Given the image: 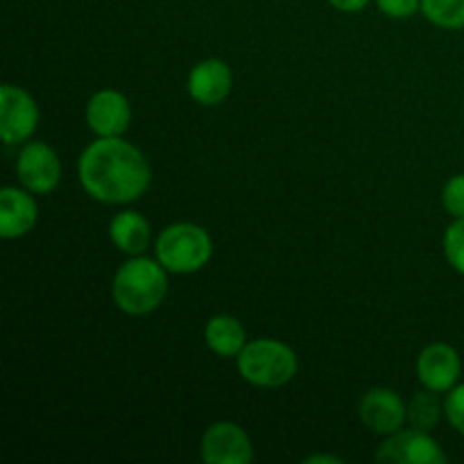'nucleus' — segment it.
<instances>
[{
	"mask_svg": "<svg viewBox=\"0 0 464 464\" xmlns=\"http://www.w3.org/2000/svg\"><path fill=\"white\" fill-rule=\"evenodd\" d=\"M444 412H447V420L458 433L464 435V383L456 385L453 392H449L447 403H444Z\"/></svg>",
	"mask_w": 464,
	"mask_h": 464,
	"instance_id": "20",
	"label": "nucleus"
},
{
	"mask_svg": "<svg viewBox=\"0 0 464 464\" xmlns=\"http://www.w3.org/2000/svg\"><path fill=\"white\" fill-rule=\"evenodd\" d=\"M442 202L453 218H464V175H456L447 181Z\"/></svg>",
	"mask_w": 464,
	"mask_h": 464,
	"instance_id": "19",
	"label": "nucleus"
},
{
	"mask_svg": "<svg viewBox=\"0 0 464 464\" xmlns=\"http://www.w3.org/2000/svg\"><path fill=\"white\" fill-rule=\"evenodd\" d=\"M39 125V107L27 91L3 84L0 89V136L5 143L30 139Z\"/></svg>",
	"mask_w": 464,
	"mask_h": 464,
	"instance_id": "6",
	"label": "nucleus"
},
{
	"mask_svg": "<svg viewBox=\"0 0 464 464\" xmlns=\"http://www.w3.org/2000/svg\"><path fill=\"white\" fill-rule=\"evenodd\" d=\"M166 267L152 258L136 256L122 263L113 279V299L127 315H148L161 306L168 293Z\"/></svg>",
	"mask_w": 464,
	"mask_h": 464,
	"instance_id": "2",
	"label": "nucleus"
},
{
	"mask_svg": "<svg viewBox=\"0 0 464 464\" xmlns=\"http://www.w3.org/2000/svg\"><path fill=\"white\" fill-rule=\"evenodd\" d=\"M238 370L256 388H281L297 374V356L279 340H254L238 353Z\"/></svg>",
	"mask_w": 464,
	"mask_h": 464,
	"instance_id": "3",
	"label": "nucleus"
},
{
	"mask_svg": "<svg viewBox=\"0 0 464 464\" xmlns=\"http://www.w3.org/2000/svg\"><path fill=\"white\" fill-rule=\"evenodd\" d=\"M362 424L379 435H392L403 429L408 420V408L403 406L401 397L388 388H374L361 399L358 406Z\"/></svg>",
	"mask_w": 464,
	"mask_h": 464,
	"instance_id": "9",
	"label": "nucleus"
},
{
	"mask_svg": "<svg viewBox=\"0 0 464 464\" xmlns=\"http://www.w3.org/2000/svg\"><path fill=\"white\" fill-rule=\"evenodd\" d=\"M444 254L453 270L464 275V218H458L444 234Z\"/></svg>",
	"mask_w": 464,
	"mask_h": 464,
	"instance_id": "18",
	"label": "nucleus"
},
{
	"mask_svg": "<svg viewBox=\"0 0 464 464\" xmlns=\"http://www.w3.org/2000/svg\"><path fill=\"white\" fill-rule=\"evenodd\" d=\"M329 3L340 12H361L370 0H329Z\"/></svg>",
	"mask_w": 464,
	"mask_h": 464,
	"instance_id": "22",
	"label": "nucleus"
},
{
	"mask_svg": "<svg viewBox=\"0 0 464 464\" xmlns=\"http://www.w3.org/2000/svg\"><path fill=\"white\" fill-rule=\"evenodd\" d=\"M421 12L444 30H462L464 27V0H421Z\"/></svg>",
	"mask_w": 464,
	"mask_h": 464,
	"instance_id": "17",
	"label": "nucleus"
},
{
	"mask_svg": "<svg viewBox=\"0 0 464 464\" xmlns=\"http://www.w3.org/2000/svg\"><path fill=\"white\" fill-rule=\"evenodd\" d=\"M204 340H207L208 349L220 358L238 356L247 344L243 324L231 315L211 317L207 329H204Z\"/></svg>",
	"mask_w": 464,
	"mask_h": 464,
	"instance_id": "15",
	"label": "nucleus"
},
{
	"mask_svg": "<svg viewBox=\"0 0 464 464\" xmlns=\"http://www.w3.org/2000/svg\"><path fill=\"white\" fill-rule=\"evenodd\" d=\"M460 356L451 344H429L417 358V376L421 385L433 392H447L460 379Z\"/></svg>",
	"mask_w": 464,
	"mask_h": 464,
	"instance_id": "10",
	"label": "nucleus"
},
{
	"mask_svg": "<svg viewBox=\"0 0 464 464\" xmlns=\"http://www.w3.org/2000/svg\"><path fill=\"white\" fill-rule=\"evenodd\" d=\"M130 102L118 91H98L86 104V125L98 136H121L130 127Z\"/></svg>",
	"mask_w": 464,
	"mask_h": 464,
	"instance_id": "11",
	"label": "nucleus"
},
{
	"mask_svg": "<svg viewBox=\"0 0 464 464\" xmlns=\"http://www.w3.org/2000/svg\"><path fill=\"white\" fill-rule=\"evenodd\" d=\"M109 236L121 252L139 256L150 245V222L136 211H121L109 225Z\"/></svg>",
	"mask_w": 464,
	"mask_h": 464,
	"instance_id": "14",
	"label": "nucleus"
},
{
	"mask_svg": "<svg viewBox=\"0 0 464 464\" xmlns=\"http://www.w3.org/2000/svg\"><path fill=\"white\" fill-rule=\"evenodd\" d=\"M381 464H444L447 453L426 430H397L376 451Z\"/></svg>",
	"mask_w": 464,
	"mask_h": 464,
	"instance_id": "5",
	"label": "nucleus"
},
{
	"mask_svg": "<svg viewBox=\"0 0 464 464\" xmlns=\"http://www.w3.org/2000/svg\"><path fill=\"white\" fill-rule=\"evenodd\" d=\"M80 181L91 198L104 204L139 199L150 186L143 152L118 136H100L80 157Z\"/></svg>",
	"mask_w": 464,
	"mask_h": 464,
	"instance_id": "1",
	"label": "nucleus"
},
{
	"mask_svg": "<svg viewBox=\"0 0 464 464\" xmlns=\"http://www.w3.org/2000/svg\"><path fill=\"white\" fill-rule=\"evenodd\" d=\"M306 464H317V462H331V464H343V460L340 458H334V456H308L306 460H304Z\"/></svg>",
	"mask_w": 464,
	"mask_h": 464,
	"instance_id": "23",
	"label": "nucleus"
},
{
	"mask_svg": "<svg viewBox=\"0 0 464 464\" xmlns=\"http://www.w3.org/2000/svg\"><path fill=\"white\" fill-rule=\"evenodd\" d=\"M231 91V68L222 59H204L190 71L188 93L204 107L220 104Z\"/></svg>",
	"mask_w": 464,
	"mask_h": 464,
	"instance_id": "12",
	"label": "nucleus"
},
{
	"mask_svg": "<svg viewBox=\"0 0 464 464\" xmlns=\"http://www.w3.org/2000/svg\"><path fill=\"white\" fill-rule=\"evenodd\" d=\"M36 218H39V208L30 193L12 188V186H5L0 190V236L5 240L25 236L36 225Z\"/></svg>",
	"mask_w": 464,
	"mask_h": 464,
	"instance_id": "13",
	"label": "nucleus"
},
{
	"mask_svg": "<svg viewBox=\"0 0 464 464\" xmlns=\"http://www.w3.org/2000/svg\"><path fill=\"white\" fill-rule=\"evenodd\" d=\"M16 172L21 184L30 193L48 195L62 179V163L57 152L45 143H27L16 161Z\"/></svg>",
	"mask_w": 464,
	"mask_h": 464,
	"instance_id": "7",
	"label": "nucleus"
},
{
	"mask_svg": "<svg viewBox=\"0 0 464 464\" xmlns=\"http://www.w3.org/2000/svg\"><path fill=\"white\" fill-rule=\"evenodd\" d=\"M440 417H442V403H440L438 392L426 388L424 392H417L412 397L411 406H408V421L412 429L429 433L430 429L438 426Z\"/></svg>",
	"mask_w": 464,
	"mask_h": 464,
	"instance_id": "16",
	"label": "nucleus"
},
{
	"mask_svg": "<svg viewBox=\"0 0 464 464\" xmlns=\"http://www.w3.org/2000/svg\"><path fill=\"white\" fill-rule=\"evenodd\" d=\"M376 5L390 18H411L421 7V0H376Z\"/></svg>",
	"mask_w": 464,
	"mask_h": 464,
	"instance_id": "21",
	"label": "nucleus"
},
{
	"mask_svg": "<svg viewBox=\"0 0 464 464\" xmlns=\"http://www.w3.org/2000/svg\"><path fill=\"white\" fill-rule=\"evenodd\" d=\"M254 451L247 433L234 421H218L202 438V460L208 464H247Z\"/></svg>",
	"mask_w": 464,
	"mask_h": 464,
	"instance_id": "8",
	"label": "nucleus"
},
{
	"mask_svg": "<svg viewBox=\"0 0 464 464\" xmlns=\"http://www.w3.org/2000/svg\"><path fill=\"white\" fill-rule=\"evenodd\" d=\"M213 254L211 236L193 222H177L161 231L157 240V261L175 275L202 270Z\"/></svg>",
	"mask_w": 464,
	"mask_h": 464,
	"instance_id": "4",
	"label": "nucleus"
}]
</instances>
